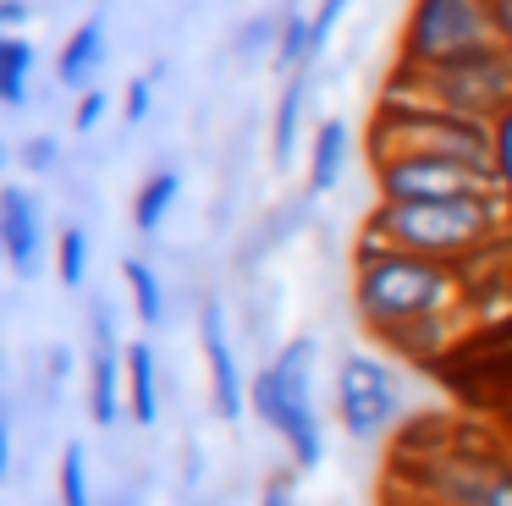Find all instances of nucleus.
<instances>
[{
  "instance_id": "423d86ee",
  "label": "nucleus",
  "mask_w": 512,
  "mask_h": 506,
  "mask_svg": "<svg viewBox=\"0 0 512 506\" xmlns=\"http://www.w3.org/2000/svg\"><path fill=\"white\" fill-rule=\"evenodd\" d=\"M386 94H408V99H424V105H441V110H457V116L496 127V116L512 105V55L479 50V55H463V61L430 66V72L397 66L386 77Z\"/></svg>"
},
{
  "instance_id": "a211bd4d",
  "label": "nucleus",
  "mask_w": 512,
  "mask_h": 506,
  "mask_svg": "<svg viewBox=\"0 0 512 506\" xmlns=\"http://www.w3.org/2000/svg\"><path fill=\"white\" fill-rule=\"evenodd\" d=\"M177 193H182V176L177 171H149L144 182H138V193H133V226L144 231H160L166 226V215H171V204H177Z\"/></svg>"
},
{
  "instance_id": "0eeeda50",
  "label": "nucleus",
  "mask_w": 512,
  "mask_h": 506,
  "mask_svg": "<svg viewBox=\"0 0 512 506\" xmlns=\"http://www.w3.org/2000/svg\"><path fill=\"white\" fill-rule=\"evenodd\" d=\"M479 50H501L490 0H413L408 22H402L397 66L430 72V66L463 61V55H479Z\"/></svg>"
},
{
  "instance_id": "412c9836",
  "label": "nucleus",
  "mask_w": 512,
  "mask_h": 506,
  "mask_svg": "<svg viewBox=\"0 0 512 506\" xmlns=\"http://www.w3.org/2000/svg\"><path fill=\"white\" fill-rule=\"evenodd\" d=\"M56 501L61 506H94V484H89V451L72 440L61 451V468H56Z\"/></svg>"
},
{
  "instance_id": "9b49d317",
  "label": "nucleus",
  "mask_w": 512,
  "mask_h": 506,
  "mask_svg": "<svg viewBox=\"0 0 512 506\" xmlns=\"http://www.w3.org/2000/svg\"><path fill=\"white\" fill-rule=\"evenodd\" d=\"M199 347H204V363H210V402L221 418H243L248 407V385H243V369H237V347H232V330H226V308L204 303L199 314Z\"/></svg>"
},
{
  "instance_id": "b1692460",
  "label": "nucleus",
  "mask_w": 512,
  "mask_h": 506,
  "mask_svg": "<svg viewBox=\"0 0 512 506\" xmlns=\"http://www.w3.org/2000/svg\"><path fill=\"white\" fill-rule=\"evenodd\" d=\"M105 110H111V99H105V88H83L78 110H72V127L78 132H94L105 121Z\"/></svg>"
},
{
  "instance_id": "4be33fe9",
  "label": "nucleus",
  "mask_w": 512,
  "mask_h": 506,
  "mask_svg": "<svg viewBox=\"0 0 512 506\" xmlns=\"http://www.w3.org/2000/svg\"><path fill=\"white\" fill-rule=\"evenodd\" d=\"M56 275L61 286H83V275H89V231L83 226H67L56 237Z\"/></svg>"
},
{
  "instance_id": "4468645a",
  "label": "nucleus",
  "mask_w": 512,
  "mask_h": 506,
  "mask_svg": "<svg viewBox=\"0 0 512 506\" xmlns=\"http://www.w3.org/2000/svg\"><path fill=\"white\" fill-rule=\"evenodd\" d=\"M127 418L133 424L160 418V363L149 341H127Z\"/></svg>"
},
{
  "instance_id": "9d476101",
  "label": "nucleus",
  "mask_w": 512,
  "mask_h": 506,
  "mask_svg": "<svg viewBox=\"0 0 512 506\" xmlns=\"http://www.w3.org/2000/svg\"><path fill=\"white\" fill-rule=\"evenodd\" d=\"M127 413V347L116 341L111 308L94 303L89 314V418L116 424Z\"/></svg>"
},
{
  "instance_id": "c85d7f7f",
  "label": "nucleus",
  "mask_w": 512,
  "mask_h": 506,
  "mask_svg": "<svg viewBox=\"0 0 512 506\" xmlns=\"http://www.w3.org/2000/svg\"><path fill=\"white\" fill-rule=\"evenodd\" d=\"M490 6H496V39L512 55V0H490Z\"/></svg>"
},
{
  "instance_id": "6e6552de",
  "label": "nucleus",
  "mask_w": 512,
  "mask_h": 506,
  "mask_svg": "<svg viewBox=\"0 0 512 506\" xmlns=\"http://www.w3.org/2000/svg\"><path fill=\"white\" fill-rule=\"evenodd\" d=\"M375 165V193L380 204H424V198H474L496 193V171L446 154H380Z\"/></svg>"
},
{
  "instance_id": "393cba45",
  "label": "nucleus",
  "mask_w": 512,
  "mask_h": 506,
  "mask_svg": "<svg viewBox=\"0 0 512 506\" xmlns=\"http://www.w3.org/2000/svg\"><path fill=\"white\" fill-rule=\"evenodd\" d=\"M149 105H155V83H149V77H133V83H127V99H122V116L133 121H149Z\"/></svg>"
},
{
  "instance_id": "1a4fd4ad",
  "label": "nucleus",
  "mask_w": 512,
  "mask_h": 506,
  "mask_svg": "<svg viewBox=\"0 0 512 506\" xmlns=\"http://www.w3.org/2000/svg\"><path fill=\"white\" fill-rule=\"evenodd\" d=\"M336 418L353 440H380L402 424V385L386 358L375 352H347L336 369Z\"/></svg>"
},
{
  "instance_id": "ddd939ff",
  "label": "nucleus",
  "mask_w": 512,
  "mask_h": 506,
  "mask_svg": "<svg viewBox=\"0 0 512 506\" xmlns=\"http://www.w3.org/2000/svg\"><path fill=\"white\" fill-rule=\"evenodd\" d=\"M100 66H105V17H83L56 55V77L67 88H89Z\"/></svg>"
},
{
  "instance_id": "f8f14e48",
  "label": "nucleus",
  "mask_w": 512,
  "mask_h": 506,
  "mask_svg": "<svg viewBox=\"0 0 512 506\" xmlns=\"http://www.w3.org/2000/svg\"><path fill=\"white\" fill-rule=\"evenodd\" d=\"M0 253L17 275H34L45 259V215H39V198L28 187L6 182L0 187Z\"/></svg>"
},
{
  "instance_id": "f257e3e1",
  "label": "nucleus",
  "mask_w": 512,
  "mask_h": 506,
  "mask_svg": "<svg viewBox=\"0 0 512 506\" xmlns=\"http://www.w3.org/2000/svg\"><path fill=\"white\" fill-rule=\"evenodd\" d=\"M386 484L419 490L435 506H512V440L474 418H424L391 446Z\"/></svg>"
},
{
  "instance_id": "f03ea898",
  "label": "nucleus",
  "mask_w": 512,
  "mask_h": 506,
  "mask_svg": "<svg viewBox=\"0 0 512 506\" xmlns=\"http://www.w3.org/2000/svg\"><path fill=\"white\" fill-rule=\"evenodd\" d=\"M353 308L386 347H397L408 330L441 325V319H468V270L424 253H402L386 242H358L353 253Z\"/></svg>"
},
{
  "instance_id": "bb28decb",
  "label": "nucleus",
  "mask_w": 512,
  "mask_h": 506,
  "mask_svg": "<svg viewBox=\"0 0 512 506\" xmlns=\"http://www.w3.org/2000/svg\"><path fill=\"white\" fill-rule=\"evenodd\" d=\"M380 506H435V501L419 490H402V484H386V490H380Z\"/></svg>"
},
{
  "instance_id": "7ed1b4c3",
  "label": "nucleus",
  "mask_w": 512,
  "mask_h": 506,
  "mask_svg": "<svg viewBox=\"0 0 512 506\" xmlns=\"http://www.w3.org/2000/svg\"><path fill=\"white\" fill-rule=\"evenodd\" d=\"M369 242H386L402 253L446 264H474L490 248L512 237V209L501 193H474V198H424V204H375L369 209Z\"/></svg>"
},
{
  "instance_id": "7c9ffc66",
  "label": "nucleus",
  "mask_w": 512,
  "mask_h": 506,
  "mask_svg": "<svg viewBox=\"0 0 512 506\" xmlns=\"http://www.w3.org/2000/svg\"><path fill=\"white\" fill-rule=\"evenodd\" d=\"M12 473V413L0 407V479Z\"/></svg>"
},
{
  "instance_id": "5701e85b",
  "label": "nucleus",
  "mask_w": 512,
  "mask_h": 506,
  "mask_svg": "<svg viewBox=\"0 0 512 506\" xmlns=\"http://www.w3.org/2000/svg\"><path fill=\"white\" fill-rule=\"evenodd\" d=\"M496 193L512 209V105L496 116Z\"/></svg>"
},
{
  "instance_id": "cd10ccee",
  "label": "nucleus",
  "mask_w": 512,
  "mask_h": 506,
  "mask_svg": "<svg viewBox=\"0 0 512 506\" xmlns=\"http://www.w3.org/2000/svg\"><path fill=\"white\" fill-rule=\"evenodd\" d=\"M23 22H28L23 0H0V33H23Z\"/></svg>"
},
{
  "instance_id": "dca6fc26",
  "label": "nucleus",
  "mask_w": 512,
  "mask_h": 506,
  "mask_svg": "<svg viewBox=\"0 0 512 506\" xmlns=\"http://www.w3.org/2000/svg\"><path fill=\"white\" fill-rule=\"evenodd\" d=\"M347 121H336V116H325L320 127H314V138H309V193H331L336 182H342V171H347Z\"/></svg>"
},
{
  "instance_id": "c756f323",
  "label": "nucleus",
  "mask_w": 512,
  "mask_h": 506,
  "mask_svg": "<svg viewBox=\"0 0 512 506\" xmlns=\"http://www.w3.org/2000/svg\"><path fill=\"white\" fill-rule=\"evenodd\" d=\"M259 506H292V479H281V473H276V479L265 484V495H259Z\"/></svg>"
},
{
  "instance_id": "39448f33",
  "label": "nucleus",
  "mask_w": 512,
  "mask_h": 506,
  "mask_svg": "<svg viewBox=\"0 0 512 506\" xmlns=\"http://www.w3.org/2000/svg\"><path fill=\"white\" fill-rule=\"evenodd\" d=\"M380 154H446V160L496 171V127L380 88L375 127H369V160H380Z\"/></svg>"
},
{
  "instance_id": "a878e982",
  "label": "nucleus",
  "mask_w": 512,
  "mask_h": 506,
  "mask_svg": "<svg viewBox=\"0 0 512 506\" xmlns=\"http://www.w3.org/2000/svg\"><path fill=\"white\" fill-rule=\"evenodd\" d=\"M56 160H61L56 138H28V143H23V165H28V171H34V176L56 171Z\"/></svg>"
},
{
  "instance_id": "f3484780",
  "label": "nucleus",
  "mask_w": 512,
  "mask_h": 506,
  "mask_svg": "<svg viewBox=\"0 0 512 506\" xmlns=\"http://www.w3.org/2000/svg\"><path fill=\"white\" fill-rule=\"evenodd\" d=\"M320 61V50H314V17L298 6L281 11V28H276V50H270V66H276L281 77H298L309 72V66Z\"/></svg>"
},
{
  "instance_id": "20e7f679",
  "label": "nucleus",
  "mask_w": 512,
  "mask_h": 506,
  "mask_svg": "<svg viewBox=\"0 0 512 506\" xmlns=\"http://www.w3.org/2000/svg\"><path fill=\"white\" fill-rule=\"evenodd\" d=\"M314 358H320L314 336H292L248 385V407L265 418V429L281 435L298 473H314L325 462V429L314 413Z\"/></svg>"
},
{
  "instance_id": "2f4dec72",
  "label": "nucleus",
  "mask_w": 512,
  "mask_h": 506,
  "mask_svg": "<svg viewBox=\"0 0 512 506\" xmlns=\"http://www.w3.org/2000/svg\"><path fill=\"white\" fill-rule=\"evenodd\" d=\"M0 165H6V149H0Z\"/></svg>"
},
{
  "instance_id": "6ab92c4d",
  "label": "nucleus",
  "mask_w": 512,
  "mask_h": 506,
  "mask_svg": "<svg viewBox=\"0 0 512 506\" xmlns=\"http://www.w3.org/2000/svg\"><path fill=\"white\" fill-rule=\"evenodd\" d=\"M28 77H34L28 33H0V105H28Z\"/></svg>"
},
{
  "instance_id": "aec40b11",
  "label": "nucleus",
  "mask_w": 512,
  "mask_h": 506,
  "mask_svg": "<svg viewBox=\"0 0 512 506\" xmlns=\"http://www.w3.org/2000/svg\"><path fill=\"white\" fill-rule=\"evenodd\" d=\"M122 281H127V292H133V314L144 319V325H160V319H166V286H160L155 264L122 259Z\"/></svg>"
},
{
  "instance_id": "2eb2a0df",
  "label": "nucleus",
  "mask_w": 512,
  "mask_h": 506,
  "mask_svg": "<svg viewBox=\"0 0 512 506\" xmlns=\"http://www.w3.org/2000/svg\"><path fill=\"white\" fill-rule=\"evenodd\" d=\"M309 72L298 77H281V99H276V121H270V154H276V165H287L292 154H298V138H303V105H309Z\"/></svg>"
}]
</instances>
